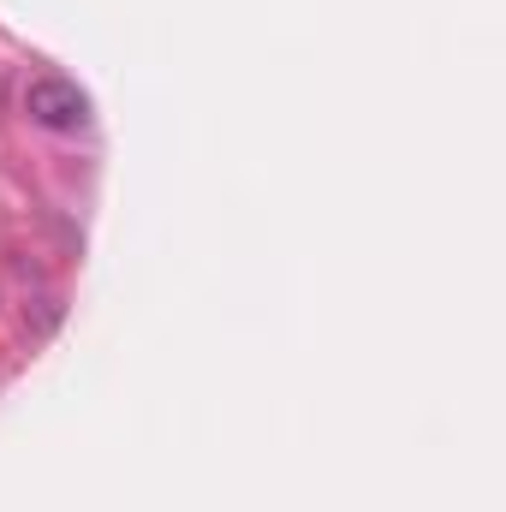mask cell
I'll return each instance as SVG.
<instances>
[{
  "mask_svg": "<svg viewBox=\"0 0 506 512\" xmlns=\"http://www.w3.org/2000/svg\"><path fill=\"white\" fill-rule=\"evenodd\" d=\"M24 114L48 131H84L90 126V96L72 78H36L24 90Z\"/></svg>",
  "mask_w": 506,
  "mask_h": 512,
  "instance_id": "6da1fadb",
  "label": "cell"
}]
</instances>
